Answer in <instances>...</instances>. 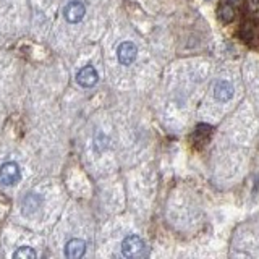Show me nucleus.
I'll list each match as a JSON object with an SVG mask.
<instances>
[{
	"instance_id": "nucleus-5",
	"label": "nucleus",
	"mask_w": 259,
	"mask_h": 259,
	"mask_svg": "<svg viewBox=\"0 0 259 259\" xmlns=\"http://www.w3.org/2000/svg\"><path fill=\"white\" fill-rule=\"evenodd\" d=\"M97 79H99V75H97V71L93 65H86V67L81 68L76 75L78 84L83 88H93L97 83Z\"/></svg>"
},
{
	"instance_id": "nucleus-7",
	"label": "nucleus",
	"mask_w": 259,
	"mask_h": 259,
	"mask_svg": "<svg viewBox=\"0 0 259 259\" xmlns=\"http://www.w3.org/2000/svg\"><path fill=\"white\" fill-rule=\"evenodd\" d=\"M214 96H215V99L221 101V102L230 101L233 97V86L225 79L217 81L215 86H214Z\"/></svg>"
},
{
	"instance_id": "nucleus-1",
	"label": "nucleus",
	"mask_w": 259,
	"mask_h": 259,
	"mask_svg": "<svg viewBox=\"0 0 259 259\" xmlns=\"http://www.w3.org/2000/svg\"><path fill=\"white\" fill-rule=\"evenodd\" d=\"M121 253L125 257H141L146 254V245L138 235H130L121 243Z\"/></svg>"
},
{
	"instance_id": "nucleus-11",
	"label": "nucleus",
	"mask_w": 259,
	"mask_h": 259,
	"mask_svg": "<svg viewBox=\"0 0 259 259\" xmlns=\"http://www.w3.org/2000/svg\"><path fill=\"white\" fill-rule=\"evenodd\" d=\"M249 2L253 4V5H257V4H259V0H249Z\"/></svg>"
},
{
	"instance_id": "nucleus-8",
	"label": "nucleus",
	"mask_w": 259,
	"mask_h": 259,
	"mask_svg": "<svg viewBox=\"0 0 259 259\" xmlns=\"http://www.w3.org/2000/svg\"><path fill=\"white\" fill-rule=\"evenodd\" d=\"M233 16H235V10L230 4L221 5V8H219V18H221L224 23H230L233 20Z\"/></svg>"
},
{
	"instance_id": "nucleus-3",
	"label": "nucleus",
	"mask_w": 259,
	"mask_h": 259,
	"mask_svg": "<svg viewBox=\"0 0 259 259\" xmlns=\"http://www.w3.org/2000/svg\"><path fill=\"white\" fill-rule=\"evenodd\" d=\"M117 57L121 65H132L138 57V47L133 42H130V40H125V42L118 46Z\"/></svg>"
},
{
	"instance_id": "nucleus-4",
	"label": "nucleus",
	"mask_w": 259,
	"mask_h": 259,
	"mask_svg": "<svg viewBox=\"0 0 259 259\" xmlns=\"http://www.w3.org/2000/svg\"><path fill=\"white\" fill-rule=\"evenodd\" d=\"M63 15L68 23H79L86 15V7L81 2H78V0H73V2H70L65 7Z\"/></svg>"
},
{
	"instance_id": "nucleus-6",
	"label": "nucleus",
	"mask_w": 259,
	"mask_h": 259,
	"mask_svg": "<svg viewBox=\"0 0 259 259\" xmlns=\"http://www.w3.org/2000/svg\"><path fill=\"white\" fill-rule=\"evenodd\" d=\"M86 253V241L79 240V238H73L67 243L65 246V256L70 259H79L83 257Z\"/></svg>"
},
{
	"instance_id": "nucleus-2",
	"label": "nucleus",
	"mask_w": 259,
	"mask_h": 259,
	"mask_svg": "<svg viewBox=\"0 0 259 259\" xmlns=\"http://www.w3.org/2000/svg\"><path fill=\"white\" fill-rule=\"evenodd\" d=\"M21 180V170L16 162H5L0 167V182L5 186H13Z\"/></svg>"
},
{
	"instance_id": "nucleus-9",
	"label": "nucleus",
	"mask_w": 259,
	"mask_h": 259,
	"mask_svg": "<svg viewBox=\"0 0 259 259\" xmlns=\"http://www.w3.org/2000/svg\"><path fill=\"white\" fill-rule=\"evenodd\" d=\"M13 257L15 259H36L37 257V253L31 246H23V248L15 251Z\"/></svg>"
},
{
	"instance_id": "nucleus-12",
	"label": "nucleus",
	"mask_w": 259,
	"mask_h": 259,
	"mask_svg": "<svg viewBox=\"0 0 259 259\" xmlns=\"http://www.w3.org/2000/svg\"><path fill=\"white\" fill-rule=\"evenodd\" d=\"M230 2H232V4H238V2H240V0H230Z\"/></svg>"
},
{
	"instance_id": "nucleus-10",
	"label": "nucleus",
	"mask_w": 259,
	"mask_h": 259,
	"mask_svg": "<svg viewBox=\"0 0 259 259\" xmlns=\"http://www.w3.org/2000/svg\"><path fill=\"white\" fill-rule=\"evenodd\" d=\"M40 206V198L34 193H29L26 198L23 199V210H26L28 207H31L32 210H36Z\"/></svg>"
}]
</instances>
